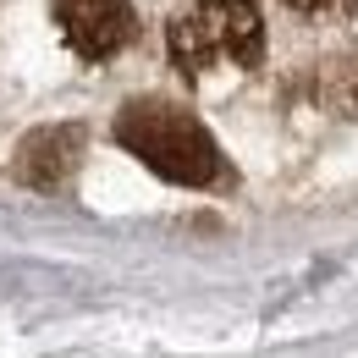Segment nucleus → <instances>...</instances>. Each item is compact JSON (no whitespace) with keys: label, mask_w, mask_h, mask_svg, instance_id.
Instances as JSON below:
<instances>
[{"label":"nucleus","mask_w":358,"mask_h":358,"mask_svg":"<svg viewBox=\"0 0 358 358\" xmlns=\"http://www.w3.org/2000/svg\"><path fill=\"white\" fill-rule=\"evenodd\" d=\"M55 22L72 55L105 61L133 39V6L127 0H55Z\"/></svg>","instance_id":"nucleus-3"},{"label":"nucleus","mask_w":358,"mask_h":358,"mask_svg":"<svg viewBox=\"0 0 358 358\" xmlns=\"http://www.w3.org/2000/svg\"><path fill=\"white\" fill-rule=\"evenodd\" d=\"M116 138L122 149H133L149 171H160L166 182L182 187H204V182L221 177V149L210 127L199 116H187L182 105L166 99H133L122 116H116Z\"/></svg>","instance_id":"nucleus-1"},{"label":"nucleus","mask_w":358,"mask_h":358,"mask_svg":"<svg viewBox=\"0 0 358 358\" xmlns=\"http://www.w3.org/2000/svg\"><path fill=\"white\" fill-rule=\"evenodd\" d=\"M78 149H83L78 127H39V133L22 138V149H17V177L34 182V187H55V182L72 177Z\"/></svg>","instance_id":"nucleus-4"},{"label":"nucleus","mask_w":358,"mask_h":358,"mask_svg":"<svg viewBox=\"0 0 358 358\" xmlns=\"http://www.w3.org/2000/svg\"><path fill=\"white\" fill-rule=\"evenodd\" d=\"M171 61L182 78L248 72L265 61V22L254 0H199L171 22Z\"/></svg>","instance_id":"nucleus-2"},{"label":"nucleus","mask_w":358,"mask_h":358,"mask_svg":"<svg viewBox=\"0 0 358 358\" xmlns=\"http://www.w3.org/2000/svg\"><path fill=\"white\" fill-rule=\"evenodd\" d=\"M281 6H292L303 17H336V11H353L358 0H281Z\"/></svg>","instance_id":"nucleus-5"}]
</instances>
